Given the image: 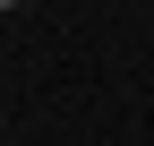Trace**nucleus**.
<instances>
[{
	"label": "nucleus",
	"instance_id": "1",
	"mask_svg": "<svg viewBox=\"0 0 154 146\" xmlns=\"http://www.w3.org/2000/svg\"><path fill=\"white\" fill-rule=\"evenodd\" d=\"M0 9H17V0H0Z\"/></svg>",
	"mask_w": 154,
	"mask_h": 146
}]
</instances>
